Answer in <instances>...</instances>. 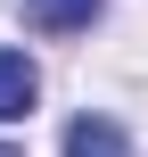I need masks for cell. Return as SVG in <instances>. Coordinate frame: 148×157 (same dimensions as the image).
I'll use <instances>...</instances> for the list:
<instances>
[{"label":"cell","mask_w":148,"mask_h":157,"mask_svg":"<svg viewBox=\"0 0 148 157\" xmlns=\"http://www.w3.org/2000/svg\"><path fill=\"white\" fill-rule=\"evenodd\" d=\"M0 157H16V149H0Z\"/></svg>","instance_id":"4"},{"label":"cell","mask_w":148,"mask_h":157,"mask_svg":"<svg viewBox=\"0 0 148 157\" xmlns=\"http://www.w3.org/2000/svg\"><path fill=\"white\" fill-rule=\"evenodd\" d=\"M99 8H107V0H25V25H41V33H82Z\"/></svg>","instance_id":"2"},{"label":"cell","mask_w":148,"mask_h":157,"mask_svg":"<svg viewBox=\"0 0 148 157\" xmlns=\"http://www.w3.org/2000/svg\"><path fill=\"white\" fill-rule=\"evenodd\" d=\"M33 99H41V75H33V58H25V50H0V124L33 116Z\"/></svg>","instance_id":"1"},{"label":"cell","mask_w":148,"mask_h":157,"mask_svg":"<svg viewBox=\"0 0 148 157\" xmlns=\"http://www.w3.org/2000/svg\"><path fill=\"white\" fill-rule=\"evenodd\" d=\"M66 157H124V124H107V116H74V124H66Z\"/></svg>","instance_id":"3"}]
</instances>
